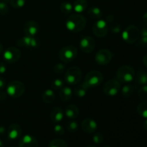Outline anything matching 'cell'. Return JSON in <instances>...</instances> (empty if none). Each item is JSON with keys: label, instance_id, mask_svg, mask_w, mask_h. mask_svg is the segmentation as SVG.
I'll return each mask as SVG.
<instances>
[{"label": "cell", "instance_id": "obj_1", "mask_svg": "<svg viewBox=\"0 0 147 147\" xmlns=\"http://www.w3.org/2000/svg\"><path fill=\"white\" fill-rule=\"evenodd\" d=\"M86 20L83 16L78 14H71L66 20V27L73 32H78L86 27Z\"/></svg>", "mask_w": 147, "mask_h": 147}, {"label": "cell", "instance_id": "obj_2", "mask_svg": "<svg viewBox=\"0 0 147 147\" xmlns=\"http://www.w3.org/2000/svg\"><path fill=\"white\" fill-rule=\"evenodd\" d=\"M135 71L129 65H123L119 67L116 73V78L120 83H129L134 79Z\"/></svg>", "mask_w": 147, "mask_h": 147}, {"label": "cell", "instance_id": "obj_3", "mask_svg": "<svg viewBox=\"0 0 147 147\" xmlns=\"http://www.w3.org/2000/svg\"><path fill=\"white\" fill-rule=\"evenodd\" d=\"M103 80V76L100 71L92 70L86 74L84 84L88 88L99 86Z\"/></svg>", "mask_w": 147, "mask_h": 147}, {"label": "cell", "instance_id": "obj_4", "mask_svg": "<svg viewBox=\"0 0 147 147\" xmlns=\"http://www.w3.org/2000/svg\"><path fill=\"white\" fill-rule=\"evenodd\" d=\"M82 76V71L79 67H71L67 70L65 75V80L66 83L70 86H73L76 85L81 80Z\"/></svg>", "mask_w": 147, "mask_h": 147}, {"label": "cell", "instance_id": "obj_5", "mask_svg": "<svg viewBox=\"0 0 147 147\" xmlns=\"http://www.w3.org/2000/svg\"><path fill=\"white\" fill-rule=\"evenodd\" d=\"M25 91L24 83L18 80H13L9 83L7 87V93L8 96L12 98H19L22 96Z\"/></svg>", "mask_w": 147, "mask_h": 147}, {"label": "cell", "instance_id": "obj_6", "mask_svg": "<svg viewBox=\"0 0 147 147\" xmlns=\"http://www.w3.org/2000/svg\"><path fill=\"white\" fill-rule=\"evenodd\" d=\"M140 37V30L136 26L129 25L122 33V38L125 42L132 44L137 41Z\"/></svg>", "mask_w": 147, "mask_h": 147}, {"label": "cell", "instance_id": "obj_7", "mask_svg": "<svg viewBox=\"0 0 147 147\" xmlns=\"http://www.w3.org/2000/svg\"><path fill=\"white\" fill-rule=\"evenodd\" d=\"M78 55V49L75 46L67 45L63 47L59 53L60 59L64 63H70Z\"/></svg>", "mask_w": 147, "mask_h": 147}, {"label": "cell", "instance_id": "obj_8", "mask_svg": "<svg viewBox=\"0 0 147 147\" xmlns=\"http://www.w3.org/2000/svg\"><path fill=\"white\" fill-rule=\"evenodd\" d=\"M120 89V82L116 79H111L105 83L103 87V91L106 96L113 97L119 93Z\"/></svg>", "mask_w": 147, "mask_h": 147}, {"label": "cell", "instance_id": "obj_9", "mask_svg": "<svg viewBox=\"0 0 147 147\" xmlns=\"http://www.w3.org/2000/svg\"><path fill=\"white\" fill-rule=\"evenodd\" d=\"M17 44L19 47L24 48H36L39 47L40 44V40L35 37L27 36L20 38L17 41Z\"/></svg>", "mask_w": 147, "mask_h": 147}, {"label": "cell", "instance_id": "obj_10", "mask_svg": "<svg viewBox=\"0 0 147 147\" xmlns=\"http://www.w3.org/2000/svg\"><path fill=\"white\" fill-rule=\"evenodd\" d=\"M21 55V51L19 49L14 47H10L4 51L3 56H4V60L7 63H14L20 60Z\"/></svg>", "mask_w": 147, "mask_h": 147}, {"label": "cell", "instance_id": "obj_11", "mask_svg": "<svg viewBox=\"0 0 147 147\" xmlns=\"http://www.w3.org/2000/svg\"><path fill=\"white\" fill-rule=\"evenodd\" d=\"M112 59V53L108 49H101L96 53L95 56L96 62L100 65L109 64Z\"/></svg>", "mask_w": 147, "mask_h": 147}, {"label": "cell", "instance_id": "obj_12", "mask_svg": "<svg viewBox=\"0 0 147 147\" xmlns=\"http://www.w3.org/2000/svg\"><path fill=\"white\" fill-rule=\"evenodd\" d=\"M109 25L105 20H99L93 26V32L96 37H103L107 34Z\"/></svg>", "mask_w": 147, "mask_h": 147}, {"label": "cell", "instance_id": "obj_13", "mask_svg": "<svg viewBox=\"0 0 147 147\" xmlns=\"http://www.w3.org/2000/svg\"><path fill=\"white\" fill-rule=\"evenodd\" d=\"M96 47V40L90 36H85L80 41V48L86 53H90L94 50Z\"/></svg>", "mask_w": 147, "mask_h": 147}, {"label": "cell", "instance_id": "obj_14", "mask_svg": "<svg viewBox=\"0 0 147 147\" xmlns=\"http://www.w3.org/2000/svg\"><path fill=\"white\" fill-rule=\"evenodd\" d=\"M40 30V25L34 20H29L24 26V32L27 36L34 37Z\"/></svg>", "mask_w": 147, "mask_h": 147}, {"label": "cell", "instance_id": "obj_15", "mask_svg": "<svg viewBox=\"0 0 147 147\" xmlns=\"http://www.w3.org/2000/svg\"><path fill=\"white\" fill-rule=\"evenodd\" d=\"M22 133V127L17 123H12L7 129V136L10 140H16L20 138Z\"/></svg>", "mask_w": 147, "mask_h": 147}, {"label": "cell", "instance_id": "obj_16", "mask_svg": "<svg viewBox=\"0 0 147 147\" xmlns=\"http://www.w3.org/2000/svg\"><path fill=\"white\" fill-rule=\"evenodd\" d=\"M81 129L85 133L93 134L97 130L98 124L92 119H86L82 121Z\"/></svg>", "mask_w": 147, "mask_h": 147}, {"label": "cell", "instance_id": "obj_17", "mask_svg": "<svg viewBox=\"0 0 147 147\" xmlns=\"http://www.w3.org/2000/svg\"><path fill=\"white\" fill-rule=\"evenodd\" d=\"M38 142L31 135H24L19 142V147H38Z\"/></svg>", "mask_w": 147, "mask_h": 147}, {"label": "cell", "instance_id": "obj_18", "mask_svg": "<svg viewBox=\"0 0 147 147\" xmlns=\"http://www.w3.org/2000/svg\"><path fill=\"white\" fill-rule=\"evenodd\" d=\"M64 113L61 108L59 106H55L52 109L50 112V119L55 123H57L63 119Z\"/></svg>", "mask_w": 147, "mask_h": 147}, {"label": "cell", "instance_id": "obj_19", "mask_svg": "<svg viewBox=\"0 0 147 147\" xmlns=\"http://www.w3.org/2000/svg\"><path fill=\"white\" fill-rule=\"evenodd\" d=\"M80 111L79 109L76 106V105L70 104L68 105L67 107L65 108V116L69 119H75L78 116Z\"/></svg>", "mask_w": 147, "mask_h": 147}, {"label": "cell", "instance_id": "obj_20", "mask_svg": "<svg viewBox=\"0 0 147 147\" xmlns=\"http://www.w3.org/2000/svg\"><path fill=\"white\" fill-rule=\"evenodd\" d=\"M106 22H107L108 25H109V28L111 29V32L114 34H119L121 32V26L119 23L116 22L114 20V17L111 14L108 16L106 17Z\"/></svg>", "mask_w": 147, "mask_h": 147}, {"label": "cell", "instance_id": "obj_21", "mask_svg": "<svg viewBox=\"0 0 147 147\" xmlns=\"http://www.w3.org/2000/svg\"><path fill=\"white\" fill-rule=\"evenodd\" d=\"M88 1L87 0H76L73 3V9L75 11L80 14V13L83 12L88 7Z\"/></svg>", "mask_w": 147, "mask_h": 147}, {"label": "cell", "instance_id": "obj_22", "mask_svg": "<svg viewBox=\"0 0 147 147\" xmlns=\"http://www.w3.org/2000/svg\"><path fill=\"white\" fill-rule=\"evenodd\" d=\"M60 98L63 101H67V100H70L73 96V91L72 89L68 86H65L63 87L61 90H60Z\"/></svg>", "mask_w": 147, "mask_h": 147}, {"label": "cell", "instance_id": "obj_23", "mask_svg": "<svg viewBox=\"0 0 147 147\" xmlns=\"http://www.w3.org/2000/svg\"><path fill=\"white\" fill-rule=\"evenodd\" d=\"M42 100L47 104H50L52 103L55 99V92L51 89H47L45 90L42 93Z\"/></svg>", "mask_w": 147, "mask_h": 147}, {"label": "cell", "instance_id": "obj_24", "mask_svg": "<svg viewBox=\"0 0 147 147\" xmlns=\"http://www.w3.org/2000/svg\"><path fill=\"white\" fill-rule=\"evenodd\" d=\"M136 83L139 86L147 85V72L144 70H139L136 75Z\"/></svg>", "mask_w": 147, "mask_h": 147}, {"label": "cell", "instance_id": "obj_25", "mask_svg": "<svg viewBox=\"0 0 147 147\" xmlns=\"http://www.w3.org/2000/svg\"><path fill=\"white\" fill-rule=\"evenodd\" d=\"M88 14L90 16L92 19L94 20H99L102 17L103 13L100 8L97 7H92L88 10Z\"/></svg>", "mask_w": 147, "mask_h": 147}, {"label": "cell", "instance_id": "obj_26", "mask_svg": "<svg viewBox=\"0 0 147 147\" xmlns=\"http://www.w3.org/2000/svg\"><path fill=\"white\" fill-rule=\"evenodd\" d=\"M88 89V88L84 83H83L76 87V88L74 89V94L78 98H83L86 96Z\"/></svg>", "mask_w": 147, "mask_h": 147}, {"label": "cell", "instance_id": "obj_27", "mask_svg": "<svg viewBox=\"0 0 147 147\" xmlns=\"http://www.w3.org/2000/svg\"><path fill=\"white\" fill-rule=\"evenodd\" d=\"M135 90V87L131 84H126L122 88L121 93L124 97H130Z\"/></svg>", "mask_w": 147, "mask_h": 147}, {"label": "cell", "instance_id": "obj_28", "mask_svg": "<svg viewBox=\"0 0 147 147\" xmlns=\"http://www.w3.org/2000/svg\"><path fill=\"white\" fill-rule=\"evenodd\" d=\"M137 111L142 117L147 119V102H142L137 106Z\"/></svg>", "mask_w": 147, "mask_h": 147}, {"label": "cell", "instance_id": "obj_29", "mask_svg": "<svg viewBox=\"0 0 147 147\" xmlns=\"http://www.w3.org/2000/svg\"><path fill=\"white\" fill-rule=\"evenodd\" d=\"M73 9V4L67 1H64L60 5V10L64 14H68L72 12Z\"/></svg>", "mask_w": 147, "mask_h": 147}, {"label": "cell", "instance_id": "obj_30", "mask_svg": "<svg viewBox=\"0 0 147 147\" xmlns=\"http://www.w3.org/2000/svg\"><path fill=\"white\" fill-rule=\"evenodd\" d=\"M48 147H67V144L63 139H56L50 142Z\"/></svg>", "mask_w": 147, "mask_h": 147}, {"label": "cell", "instance_id": "obj_31", "mask_svg": "<svg viewBox=\"0 0 147 147\" xmlns=\"http://www.w3.org/2000/svg\"><path fill=\"white\" fill-rule=\"evenodd\" d=\"M67 129L69 132H70V133H74V132L77 131V130L78 129V123L74 119H71L70 121L67 122Z\"/></svg>", "mask_w": 147, "mask_h": 147}, {"label": "cell", "instance_id": "obj_32", "mask_svg": "<svg viewBox=\"0 0 147 147\" xmlns=\"http://www.w3.org/2000/svg\"><path fill=\"white\" fill-rule=\"evenodd\" d=\"M51 86L54 90H60L64 87V81L60 78H56L52 82Z\"/></svg>", "mask_w": 147, "mask_h": 147}, {"label": "cell", "instance_id": "obj_33", "mask_svg": "<svg viewBox=\"0 0 147 147\" xmlns=\"http://www.w3.org/2000/svg\"><path fill=\"white\" fill-rule=\"evenodd\" d=\"M138 96L141 100H147V85H144L139 89V92H138Z\"/></svg>", "mask_w": 147, "mask_h": 147}, {"label": "cell", "instance_id": "obj_34", "mask_svg": "<svg viewBox=\"0 0 147 147\" xmlns=\"http://www.w3.org/2000/svg\"><path fill=\"white\" fill-rule=\"evenodd\" d=\"M11 6L14 8L20 9L24 7L26 4V0H10Z\"/></svg>", "mask_w": 147, "mask_h": 147}, {"label": "cell", "instance_id": "obj_35", "mask_svg": "<svg viewBox=\"0 0 147 147\" xmlns=\"http://www.w3.org/2000/svg\"><path fill=\"white\" fill-rule=\"evenodd\" d=\"M104 140V137L100 133H96L93 136V142L96 144H100L103 143Z\"/></svg>", "mask_w": 147, "mask_h": 147}, {"label": "cell", "instance_id": "obj_36", "mask_svg": "<svg viewBox=\"0 0 147 147\" xmlns=\"http://www.w3.org/2000/svg\"><path fill=\"white\" fill-rule=\"evenodd\" d=\"M9 12V7L4 1H0V15H6Z\"/></svg>", "mask_w": 147, "mask_h": 147}, {"label": "cell", "instance_id": "obj_37", "mask_svg": "<svg viewBox=\"0 0 147 147\" xmlns=\"http://www.w3.org/2000/svg\"><path fill=\"white\" fill-rule=\"evenodd\" d=\"M65 69V66L63 63H57L53 67V70L56 74H61L64 72Z\"/></svg>", "mask_w": 147, "mask_h": 147}, {"label": "cell", "instance_id": "obj_38", "mask_svg": "<svg viewBox=\"0 0 147 147\" xmlns=\"http://www.w3.org/2000/svg\"><path fill=\"white\" fill-rule=\"evenodd\" d=\"M54 131L58 136H62L65 134V129L61 125L57 124L54 126Z\"/></svg>", "mask_w": 147, "mask_h": 147}, {"label": "cell", "instance_id": "obj_39", "mask_svg": "<svg viewBox=\"0 0 147 147\" xmlns=\"http://www.w3.org/2000/svg\"><path fill=\"white\" fill-rule=\"evenodd\" d=\"M139 45L142 46H147V37L146 36H142L139 40Z\"/></svg>", "mask_w": 147, "mask_h": 147}, {"label": "cell", "instance_id": "obj_40", "mask_svg": "<svg viewBox=\"0 0 147 147\" xmlns=\"http://www.w3.org/2000/svg\"><path fill=\"white\" fill-rule=\"evenodd\" d=\"M7 71V67H6L5 63L1 62L0 63V75L4 74Z\"/></svg>", "mask_w": 147, "mask_h": 147}, {"label": "cell", "instance_id": "obj_41", "mask_svg": "<svg viewBox=\"0 0 147 147\" xmlns=\"http://www.w3.org/2000/svg\"><path fill=\"white\" fill-rule=\"evenodd\" d=\"M7 92L2 91V90H0V101H3V100H5L7 98Z\"/></svg>", "mask_w": 147, "mask_h": 147}, {"label": "cell", "instance_id": "obj_42", "mask_svg": "<svg viewBox=\"0 0 147 147\" xmlns=\"http://www.w3.org/2000/svg\"><path fill=\"white\" fill-rule=\"evenodd\" d=\"M6 86V81L4 80V78L0 77V90H1L2 89L4 88Z\"/></svg>", "mask_w": 147, "mask_h": 147}, {"label": "cell", "instance_id": "obj_43", "mask_svg": "<svg viewBox=\"0 0 147 147\" xmlns=\"http://www.w3.org/2000/svg\"><path fill=\"white\" fill-rule=\"evenodd\" d=\"M140 35L147 37V26H144V27H142L140 31Z\"/></svg>", "mask_w": 147, "mask_h": 147}, {"label": "cell", "instance_id": "obj_44", "mask_svg": "<svg viewBox=\"0 0 147 147\" xmlns=\"http://www.w3.org/2000/svg\"><path fill=\"white\" fill-rule=\"evenodd\" d=\"M6 129L5 127H4V126H1V125H0V136H2V135H4V134L6 133Z\"/></svg>", "mask_w": 147, "mask_h": 147}, {"label": "cell", "instance_id": "obj_45", "mask_svg": "<svg viewBox=\"0 0 147 147\" xmlns=\"http://www.w3.org/2000/svg\"><path fill=\"white\" fill-rule=\"evenodd\" d=\"M143 22L145 24V25L147 26V12L145 13L143 15Z\"/></svg>", "mask_w": 147, "mask_h": 147}, {"label": "cell", "instance_id": "obj_46", "mask_svg": "<svg viewBox=\"0 0 147 147\" xmlns=\"http://www.w3.org/2000/svg\"><path fill=\"white\" fill-rule=\"evenodd\" d=\"M143 63L146 67H147V54L144 56L143 57Z\"/></svg>", "mask_w": 147, "mask_h": 147}, {"label": "cell", "instance_id": "obj_47", "mask_svg": "<svg viewBox=\"0 0 147 147\" xmlns=\"http://www.w3.org/2000/svg\"><path fill=\"white\" fill-rule=\"evenodd\" d=\"M143 127H144V129H145V130L147 131V119H146V120H145L144 122Z\"/></svg>", "mask_w": 147, "mask_h": 147}, {"label": "cell", "instance_id": "obj_48", "mask_svg": "<svg viewBox=\"0 0 147 147\" xmlns=\"http://www.w3.org/2000/svg\"><path fill=\"white\" fill-rule=\"evenodd\" d=\"M3 52V45L0 43V54Z\"/></svg>", "mask_w": 147, "mask_h": 147}, {"label": "cell", "instance_id": "obj_49", "mask_svg": "<svg viewBox=\"0 0 147 147\" xmlns=\"http://www.w3.org/2000/svg\"><path fill=\"white\" fill-rule=\"evenodd\" d=\"M0 147H4V144H3L2 141H1V140H0Z\"/></svg>", "mask_w": 147, "mask_h": 147}, {"label": "cell", "instance_id": "obj_50", "mask_svg": "<svg viewBox=\"0 0 147 147\" xmlns=\"http://www.w3.org/2000/svg\"><path fill=\"white\" fill-rule=\"evenodd\" d=\"M2 1H4V2H6V3H7V2H9V1H10V0H2Z\"/></svg>", "mask_w": 147, "mask_h": 147}, {"label": "cell", "instance_id": "obj_51", "mask_svg": "<svg viewBox=\"0 0 147 147\" xmlns=\"http://www.w3.org/2000/svg\"><path fill=\"white\" fill-rule=\"evenodd\" d=\"M86 147H96V146H88Z\"/></svg>", "mask_w": 147, "mask_h": 147}, {"label": "cell", "instance_id": "obj_52", "mask_svg": "<svg viewBox=\"0 0 147 147\" xmlns=\"http://www.w3.org/2000/svg\"><path fill=\"white\" fill-rule=\"evenodd\" d=\"M103 147H111L110 146H108V145H106V146H103Z\"/></svg>", "mask_w": 147, "mask_h": 147}, {"label": "cell", "instance_id": "obj_53", "mask_svg": "<svg viewBox=\"0 0 147 147\" xmlns=\"http://www.w3.org/2000/svg\"><path fill=\"white\" fill-rule=\"evenodd\" d=\"M11 147H17V146H11Z\"/></svg>", "mask_w": 147, "mask_h": 147}]
</instances>
